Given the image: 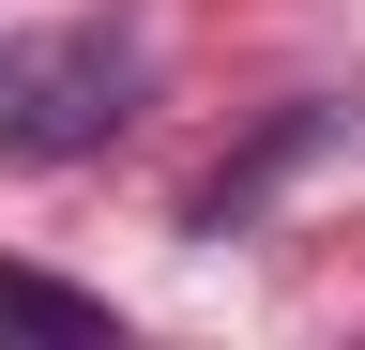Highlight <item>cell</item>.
Segmentation results:
<instances>
[{
  "label": "cell",
  "mask_w": 365,
  "mask_h": 350,
  "mask_svg": "<svg viewBox=\"0 0 365 350\" xmlns=\"http://www.w3.org/2000/svg\"><path fill=\"white\" fill-rule=\"evenodd\" d=\"M137 92H153V46L137 16H61V31H16L0 46V153L16 168H61V153H107Z\"/></svg>",
  "instance_id": "1"
},
{
  "label": "cell",
  "mask_w": 365,
  "mask_h": 350,
  "mask_svg": "<svg viewBox=\"0 0 365 350\" xmlns=\"http://www.w3.org/2000/svg\"><path fill=\"white\" fill-rule=\"evenodd\" d=\"M0 320H31V335H107V304H91V289H46V274L0 259Z\"/></svg>",
  "instance_id": "2"
}]
</instances>
